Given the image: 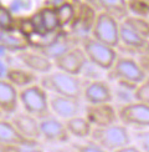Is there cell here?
<instances>
[{
  "instance_id": "obj_1",
  "label": "cell",
  "mask_w": 149,
  "mask_h": 152,
  "mask_svg": "<svg viewBox=\"0 0 149 152\" xmlns=\"http://www.w3.org/2000/svg\"><path fill=\"white\" fill-rule=\"evenodd\" d=\"M40 85L50 94L82 100L85 80L80 75H71L61 70L50 71L40 76Z\"/></svg>"
},
{
  "instance_id": "obj_2",
  "label": "cell",
  "mask_w": 149,
  "mask_h": 152,
  "mask_svg": "<svg viewBox=\"0 0 149 152\" xmlns=\"http://www.w3.org/2000/svg\"><path fill=\"white\" fill-rule=\"evenodd\" d=\"M145 72L142 70L134 56H119L107 71V77L124 88L134 91L135 86L144 80Z\"/></svg>"
},
{
  "instance_id": "obj_3",
  "label": "cell",
  "mask_w": 149,
  "mask_h": 152,
  "mask_svg": "<svg viewBox=\"0 0 149 152\" xmlns=\"http://www.w3.org/2000/svg\"><path fill=\"white\" fill-rule=\"evenodd\" d=\"M19 101L25 112L42 120L52 116L50 109L48 92L40 84H34L19 91Z\"/></svg>"
},
{
  "instance_id": "obj_4",
  "label": "cell",
  "mask_w": 149,
  "mask_h": 152,
  "mask_svg": "<svg viewBox=\"0 0 149 152\" xmlns=\"http://www.w3.org/2000/svg\"><path fill=\"white\" fill-rule=\"evenodd\" d=\"M90 138L108 152H114L132 143V135L128 127L121 122L104 127H93Z\"/></svg>"
},
{
  "instance_id": "obj_5",
  "label": "cell",
  "mask_w": 149,
  "mask_h": 152,
  "mask_svg": "<svg viewBox=\"0 0 149 152\" xmlns=\"http://www.w3.org/2000/svg\"><path fill=\"white\" fill-rule=\"evenodd\" d=\"M80 40V46L83 49L88 64L98 67L99 70L108 71L118 58L116 48L98 41L91 35L82 36Z\"/></svg>"
},
{
  "instance_id": "obj_6",
  "label": "cell",
  "mask_w": 149,
  "mask_h": 152,
  "mask_svg": "<svg viewBox=\"0 0 149 152\" xmlns=\"http://www.w3.org/2000/svg\"><path fill=\"white\" fill-rule=\"evenodd\" d=\"M119 29L121 23L118 19L102 10L97 14L90 35L96 40L117 49L119 46Z\"/></svg>"
},
{
  "instance_id": "obj_7",
  "label": "cell",
  "mask_w": 149,
  "mask_h": 152,
  "mask_svg": "<svg viewBox=\"0 0 149 152\" xmlns=\"http://www.w3.org/2000/svg\"><path fill=\"white\" fill-rule=\"evenodd\" d=\"M119 122L135 129H149V105L139 101H129L118 107Z\"/></svg>"
},
{
  "instance_id": "obj_8",
  "label": "cell",
  "mask_w": 149,
  "mask_h": 152,
  "mask_svg": "<svg viewBox=\"0 0 149 152\" xmlns=\"http://www.w3.org/2000/svg\"><path fill=\"white\" fill-rule=\"evenodd\" d=\"M85 116L93 127H104L119 122L118 109L112 102L106 104H86Z\"/></svg>"
},
{
  "instance_id": "obj_9",
  "label": "cell",
  "mask_w": 149,
  "mask_h": 152,
  "mask_svg": "<svg viewBox=\"0 0 149 152\" xmlns=\"http://www.w3.org/2000/svg\"><path fill=\"white\" fill-rule=\"evenodd\" d=\"M41 138L47 143L52 145H66L70 142L71 135L68 132L64 120L55 115L40 120Z\"/></svg>"
},
{
  "instance_id": "obj_10",
  "label": "cell",
  "mask_w": 149,
  "mask_h": 152,
  "mask_svg": "<svg viewBox=\"0 0 149 152\" xmlns=\"http://www.w3.org/2000/svg\"><path fill=\"white\" fill-rule=\"evenodd\" d=\"M87 64H88V60L86 58L83 49L80 45L71 48L54 60V66L57 70L71 75H80L85 70Z\"/></svg>"
},
{
  "instance_id": "obj_11",
  "label": "cell",
  "mask_w": 149,
  "mask_h": 152,
  "mask_svg": "<svg viewBox=\"0 0 149 152\" xmlns=\"http://www.w3.org/2000/svg\"><path fill=\"white\" fill-rule=\"evenodd\" d=\"M82 100L86 104L113 102V90L106 80H85Z\"/></svg>"
},
{
  "instance_id": "obj_12",
  "label": "cell",
  "mask_w": 149,
  "mask_h": 152,
  "mask_svg": "<svg viewBox=\"0 0 149 152\" xmlns=\"http://www.w3.org/2000/svg\"><path fill=\"white\" fill-rule=\"evenodd\" d=\"M48 100H50V109H51L52 115L64 120V121L72 118L74 116H78L81 113V110H82L81 100L78 99L51 94L48 96Z\"/></svg>"
},
{
  "instance_id": "obj_13",
  "label": "cell",
  "mask_w": 149,
  "mask_h": 152,
  "mask_svg": "<svg viewBox=\"0 0 149 152\" xmlns=\"http://www.w3.org/2000/svg\"><path fill=\"white\" fill-rule=\"evenodd\" d=\"M119 45H123L127 51H130L135 56L149 54V39L142 36L122 21L119 29Z\"/></svg>"
},
{
  "instance_id": "obj_14",
  "label": "cell",
  "mask_w": 149,
  "mask_h": 152,
  "mask_svg": "<svg viewBox=\"0 0 149 152\" xmlns=\"http://www.w3.org/2000/svg\"><path fill=\"white\" fill-rule=\"evenodd\" d=\"M16 59L21 62L24 67L41 75L50 72L54 67V61L50 60L47 56L40 51H31L29 49L16 53Z\"/></svg>"
},
{
  "instance_id": "obj_15",
  "label": "cell",
  "mask_w": 149,
  "mask_h": 152,
  "mask_svg": "<svg viewBox=\"0 0 149 152\" xmlns=\"http://www.w3.org/2000/svg\"><path fill=\"white\" fill-rule=\"evenodd\" d=\"M10 121L15 125V127L21 134L30 138V140H37L41 138V130H40V120L35 116L30 115L27 112H15L12 113Z\"/></svg>"
},
{
  "instance_id": "obj_16",
  "label": "cell",
  "mask_w": 149,
  "mask_h": 152,
  "mask_svg": "<svg viewBox=\"0 0 149 152\" xmlns=\"http://www.w3.org/2000/svg\"><path fill=\"white\" fill-rule=\"evenodd\" d=\"M0 143L17 145L22 147L39 146V141L25 137L10 120H0Z\"/></svg>"
},
{
  "instance_id": "obj_17",
  "label": "cell",
  "mask_w": 149,
  "mask_h": 152,
  "mask_svg": "<svg viewBox=\"0 0 149 152\" xmlns=\"http://www.w3.org/2000/svg\"><path fill=\"white\" fill-rule=\"evenodd\" d=\"M19 90L5 77H0V111L5 113H15L19 107Z\"/></svg>"
},
{
  "instance_id": "obj_18",
  "label": "cell",
  "mask_w": 149,
  "mask_h": 152,
  "mask_svg": "<svg viewBox=\"0 0 149 152\" xmlns=\"http://www.w3.org/2000/svg\"><path fill=\"white\" fill-rule=\"evenodd\" d=\"M96 18H97V14L93 10V8H91L88 4H81L76 11V16H74L73 21L71 24L72 30L83 34V36H86L85 35L86 31L91 33Z\"/></svg>"
},
{
  "instance_id": "obj_19",
  "label": "cell",
  "mask_w": 149,
  "mask_h": 152,
  "mask_svg": "<svg viewBox=\"0 0 149 152\" xmlns=\"http://www.w3.org/2000/svg\"><path fill=\"white\" fill-rule=\"evenodd\" d=\"M72 40H73L72 37L67 36L66 34H64L60 30L57 33V35H56V37L48 44V45H46L45 48H42V49H39L37 51H40L41 54L47 56L50 60L54 61L56 58H59L60 55L66 53L67 50H70L71 48L76 46L72 42Z\"/></svg>"
},
{
  "instance_id": "obj_20",
  "label": "cell",
  "mask_w": 149,
  "mask_h": 152,
  "mask_svg": "<svg viewBox=\"0 0 149 152\" xmlns=\"http://www.w3.org/2000/svg\"><path fill=\"white\" fill-rule=\"evenodd\" d=\"M5 79L21 90L24 87L35 84L37 80V74L26 67H10L5 74Z\"/></svg>"
},
{
  "instance_id": "obj_21",
  "label": "cell",
  "mask_w": 149,
  "mask_h": 152,
  "mask_svg": "<svg viewBox=\"0 0 149 152\" xmlns=\"http://www.w3.org/2000/svg\"><path fill=\"white\" fill-rule=\"evenodd\" d=\"M0 46H3L6 51L20 53L29 49L30 45L26 37L22 36L20 33H15V30H0Z\"/></svg>"
},
{
  "instance_id": "obj_22",
  "label": "cell",
  "mask_w": 149,
  "mask_h": 152,
  "mask_svg": "<svg viewBox=\"0 0 149 152\" xmlns=\"http://www.w3.org/2000/svg\"><path fill=\"white\" fill-rule=\"evenodd\" d=\"M65 124L72 137L80 138V140H86V138L91 137L93 126L87 120L86 116H81V115L74 116L72 118L65 120Z\"/></svg>"
},
{
  "instance_id": "obj_23",
  "label": "cell",
  "mask_w": 149,
  "mask_h": 152,
  "mask_svg": "<svg viewBox=\"0 0 149 152\" xmlns=\"http://www.w3.org/2000/svg\"><path fill=\"white\" fill-rule=\"evenodd\" d=\"M39 10H40L42 25H43V29H45L46 34H55V33H59L60 30H62L56 8L45 5L43 8Z\"/></svg>"
},
{
  "instance_id": "obj_24",
  "label": "cell",
  "mask_w": 149,
  "mask_h": 152,
  "mask_svg": "<svg viewBox=\"0 0 149 152\" xmlns=\"http://www.w3.org/2000/svg\"><path fill=\"white\" fill-rule=\"evenodd\" d=\"M96 1L103 11L109 12L118 20H123L129 15L127 0H96Z\"/></svg>"
},
{
  "instance_id": "obj_25",
  "label": "cell",
  "mask_w": 149,
  "mask_h": 152,
  "mask_svg": "<svg viewBox=\"0 0 149 152\" xmlns=\"http://www.w3.org/2000/svg\"><path fill=\"white\" fill-rule=\"evenodd\" d=\"M56 11H57V16L61 24V29H64L68 25H71L74 16H76L77 8L74 6L73 3L68 1V0H64L61 4L56 6Z\"/></svg>"
},
{
  "instance_id": "obj_26",
  "label": "cell",
  "mask_w": 149,
  "mask_h": 152,
  "mask_svg": "<svg viewBox=\"0 0 149 152\" xmlns=\"http://www.w3.org/2000/svg\"><path fill=\"white\" fill-rule=\"evenodd\" d=\"M122 23L128 25L130 29H133L134 31H137V33L140 34L142 36L149 39V20L147 18L128 15L123 19Z\"/></svg>"
},
{
  "instance_id": "obj_27",
  "label": "cell",
  "mask_w": 149,
  "mask_h": 152,
  "mask_svg": "<svg viewBox=\"0 0 149 152\" xmlns=\"http://www.w3.org/2000/svg\"><path fill=\"white\" fill-rule=\"evenodd\" d=\"M16 19L12 15V11L9 9V6H4L0 4V30L12 31L15 29Z\"/></svg>"
},
{
  "instance_id": "obj_28",
  "label": "cell",
  "mask_w": 149,
  "mask_h": 152,
  "mask_svg": "<svg viewBox=\"0 0 149 152\" xmlns=\"http://www.w3.org/2000/svg\"><path fill=\"white\" fill-rule=\"evenodd\" d=\"M129 15L134 16H149V3L144 0H127Z\"/></svg>"
},
{
  "instance_id": "obj_29",
  "label": "cell",
  "mask_w": 149,
  "mask_h": 152,
  "mask_svg": "<svg viewBox=\"0 0 149 152\" xmlns=\"http://www.w3.org/2000/svg\"><path fill=\"white\" fill-rule=\"evenodd\" d=\"M133 97L135 101L144 102L149 105V75H147L144 80H142L138 85L135 86L133 91Z\"/></svg>"
},
{
  "instance_id": "obj_30",
  "label": "cell",
  "mask_w": 149,
  "mask_h": 152,
  "mask_svg": "<svg viewBox=\"0 0 149 152\" xmlns=\"http://www.w3.org/2000/svg\"><path fill=\"white\" fill-rule=\"evenodd\" d=\"M71 146L77 152H108V151H106L103 147L99 146L98 143L92 141L91 138L90 140H83L82 142L71 143Z\"/></svg>"
},
{
  "instance_id": "obj_31",
  "label": "cell",
  "mask_w": 149,
  "mask_h": 152,
  "mask_svg": "<svg viewBox=\"0 0 149 152\" xmlns=\"http://www.w3.org/2000/svg\"><path fill=\"white\" fill-rule=\"evenodd\" d=\"M133 138L143 152H149V129H138L133 132Z\"/></svg>"
},
{
  "instance_id": "obj_32",
  "label": "cell",
  "mask_w": 149,
  "mask_h": 152,
  "mask_svg": "<svg viewBox=\"0 0 149 152\" xmlns=\"http://www.w3.org/2000/svg\"><path fill=\"white\" fill-rule=\"evenodd\" d=\"M31 0H12L9 5V9L12 12H17L21 10H27L31 8Z\"/></svg>"
},
{
  "instance_id": "obj_33",
  "label": "cell",
  "mask_w": 149,
  "mask_h": 152,
  "mask_svg": "<svg viewBox=\"0 0 149 152\" xmlns=\"http://www.w3.org/2000/svg\"><path fill=\"white\" fill-rule=\"evenodd\" d=\"M135 59H137V61H138L139 66L142 67V70L145 72V75H149V54L137 55Z\"/></svg>"
},
{
  "instance_id": "obj_34",
  "label": "cell",
  "mask_w": 149,
  "mask_h": 152,
  "mask_svg": "<svg viewBox=\"0 0 149 152\" xmlns=\"http://www.w3.org/2000/svg\"><path fill=\"white\" fill-rule=\"evenodd\" d=\"M0 152H24V147L17 145L0 143Z\"/></svg>"
},
{
  "instance_id": "obj_35",
  "label": "cell",
  "mask_w": 149,
  "mask_h": 152,
  "mask_svg": "<svg viewBox=\"0 0 149 152\" xmlns=\"http://www.w3.org/2000/svg\"><path fill=\"white\" fill-rule=\"evenodd\" d=\"M114 152H143L137 145H127V146H124V147H122V148H119V150H116Z\"/></svg>"
},
{
  "instance_id": "obj_36",
  "label": "cell",
  "mask_w": 149,
  "mask_h": 152,
  "mask_svg": "<svg viewBox=\"0 0 149 152\" xmlns=\"http://www.w3.org/2000/svg\"><path fill=\"white\" fill-rule=\"evenodd\" d=\"M54 152H77L72 146H61V147H56Z\"/></svg>"
},
{
  "instance_id": "obj_37",
  "label": "cell",
  "mask_w": 149,
  "mask_h": 152,
  "mask_svg": "<svg viewBox=\"0 0 149 152\" xmlns=\"http://www.w3.org/2000/svg\"><path fill=\"white\" fill-rule=\"evenodd\" d=\"M24 152H42V150H40L39 146H33V147H24Z\"/></svg>"
},
{
  "instance_id": "obj_38",
  "label": "cell",
  "mask_w": 149,
  "mask_h": 152,
  "mask_svg": "<svg viewBox=\"0 0 149 152\" xmlns=\"http://www.w3.org/2000/svg\"><path fill=\"white\" fill-rule=\"evenodd\" d=\"M144 1H147V3H149V0H144Z\"/></svg>"
},
{
  "instance_id": "obj_39",
  "label": "cell",
  "mask_w": 149,
  "mask_h": 152,
  "mask_svg": "<svg viewBox=\"0 0 149 152\" xmlns=\"http://www.w3.org/2000/svg\"><path fill=\"white\" fill-rule=\"evenodd\" d=\"M0 77H3V76H1V72H0Z\"/></svg>"
},
{
  "instance_id": "obj_40",
  "label": "cell",
  "mask_w": 149,
  "mask_h": 152,
  "mask_svg": "<svg viewBox=\"0 0 149 152\" xmlns=\"http://www.w3.org/2000/svg\"><path fill=\"white\" fill-rule=\"evenodd\" d=\"M0 116H1V111H0Z\"/></svg>"
}]
</instances>
